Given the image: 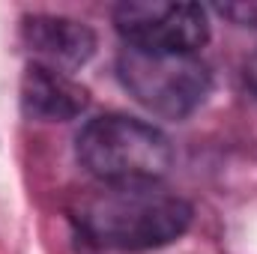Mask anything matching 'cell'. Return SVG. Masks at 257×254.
Masks as SVG:
<instances>
[{
  "label": "cell",
  "mask_w": 257,
  "mask_h": 254,
  "mask_svg": "<svg viewBox=\"0 0 257 254\" xmlns=\"http://www.w3.org/2000/svg\"><path fill=\"white\" fill-rule=\"evenodd\" d=\"M72 221L99 248L150 251L189 230L192 206L159 183H99L75 200Z\"/></svg>",
  "instance_id": "6da1fadb"
},
{
  "label": "cell",
  "mask_w": 257,
  "mask_h": 254,
  "mask_svg": "<svg viewBox=\"0 0 257 254\" xmlns=\"http://www.w3.org/2000/svg\"><path fill=\"white\" fill-rule=\"evenodd\" d=\"M78 162L96 183H159L171 162V141L138 117L108 114L78 132Z\"/></svg>",
  "instance_id": "7a4b0ae2"
},
{
  "label": "cell",
  "mask_w": 257,
  "mask_h": 254,
  "mask_svg": "<svg viewBox=\"0 0 257 254\" xmlns=\"http://www.w3.org/2000/svg\"><path fill=\"white\" fill-rule=\"evenodd\" d=\"M117 75L135 102L168 120L194 114L212 87L209 69L197 54H150L123 48L117 57Z\"/></svg>",
  "instance_id": "3957f363"
},
{
  "label": "cell",
  "mask_w": 257,
  "mask_h": 254,
  "mask_svg": "<svg viewBox=\"0 0 257 254\" xmlns=\"http://www.w3.org/2000/svg\"><path fill=\"white\" fill-rule=\"evenodd\" d=\"M126 48L150 54H194L209 39L206 9L177 0H126L114 9Z\"/></svg>",
  "instance_id": "277c9868"
},
{
  "label": "cell",
  "mask_w": 257,
  "mask_h": 254,
  "mask_svg": "<svg viewBox=\"0 0 257 254\" xmlns=\"http://www.w3.org/2000/svg\"><path fill=\"white\" fill-rule=\"evenodd\" d=\"M24 42L39 57L36 63L51 69H78L93 57L96 36L87 24L63 15H33L24 21Z\"/></svg>",
  "instance_id": "5b68a950"
},
{
  "label": "cell",
  "mask_w": 257,
  "mask_h": 254,
  "mask_svg": "<svg viewBox=\"0 0 257 254\" xmlns=\"http://www.w3.org/2000/svg\"><path fill=\"white\" fill-rule=\"evenodd\" d=\"M21 102L30 117L48 120V123H66L78 117L90 99H87V90L75 78H69V72L30 63L21 78Z\"/></svg>",
  "instance_id": "8992f818"
},
{
  "label": "cell",
  "mask_w": 257,
  "mask_h": 254,
  "mask_svg": "<svg viewBox=\"0 0 257 254\" xmlns=\"http://www.w3.org/2000/svg\"><path fill=\"white\" fill-rule=\"evenodd\" d=\"M218 12L239 27H257V3H224L218 6Z\"/></svg>",
  "instance_id": "52a82bcc"
},
{
  "label": "cell",
  "mask_w": 257,
  "mask_h": 254,
  "mask_svg": "<svg viewBox=\"0 0 257 254\" xmlns=\"http://www.w3.org/2000/svg\"><path fill=\"white\" fill-rule=\"evenodd\" d=\"M245 84L251 87V93L257 96V51L248 57V63H245Z\"/></svg>",
  "instance_id": "ba28073f"
}]
</instances>
